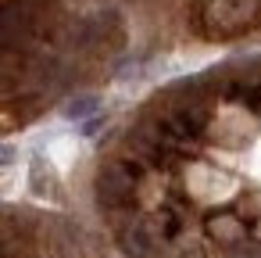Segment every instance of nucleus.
<instances>
[{
    "label": "nucleus",
    "instance_id": "nucleus-1",
    "mask_svg": "<svg viewBox=\"0 0 261 258\" xmlns=\"http://www.w3.org/2000/svg\"><path fill=\"white\" fill-rule=\"evenodd\" d=\"M97 108H100V101H97L93 93H86V97H72V101L65 104V119H93Z\"/></svg>",
    "mask_w": 261,
    "mask_h": 258
},
{
    "label": "nucleus",
    "instance_id": "nucleus-2",
    "mask_svg": "<svg viewBox=\"0 0 261 258\" xmlns=\"http://www.w3.org/2000/svg\"><path fill=\"white\" fill-rule=\"evenodd\" d=\"M11 161H15V147L11 144H0V169L11 165Z\"/></svg>",
    "mask_w": 261,
    "mask_h": 258
}]
</instances>
